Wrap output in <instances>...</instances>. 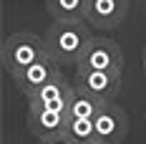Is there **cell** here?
Returning a JSON list of instances; mask_svg holds the SVG:
<instances>
[{"mask_svg": "<svg viewBox=\"0 0 146 144\" xmlns=\"http://www.w3.org/2000/svg\"><path fill=\"white\" fill-rule=\"evenodd\" d=\"M91 0H45V10L53 20H86Z\"/></svg>", "mask_w": 146, "mask_h": 144, "instance_id": "cell-10", "label": "cell"}, {"mask_svg": "<svg viewBox=\"0 0 146 144\" xmlns=\"http://www.w3.org/2000/svg\"><path fill=\"white\" fill-rule=\"evenodd\" d=\"M93 124H96V139L103 144H121L126 142V134H129V116L126 111L113 104V101H103L98 114L93 116Z\"/></svg>", "mask_w": 146, "mask_h": 144, "instance_id": "cell-5", "label": "cell"}, {"mask_svg": "<svg viewBox=\"0 0 146 144\" xmlns=\"http://www.w3.org/2000/svg\"><path fill=\"white\" fill-rule=\"evenodd\" d=\"M144 71H146V63H144Z\"/></svg>", "mask_w": 146, "mask_h": 144, "instance_id": "cell-16", "label": "cell"}, {"mask_svg": "<svg viewBox=\"0 0 146 144\" xmlns=\"http://www.w3.org/2000/svg\"><path fill=\"white\" fill-rule=\"evenodd\" d=\"M101 104L103 101L93 99V96H88V94L76 91L73 99H71V104H68V116H71V119H93V116L98 114Z\"/></svg>", "mask_w": 146, "mask_h": 144, "instance_id": "cell-11", "label": "cell"}, {"mask_svg": "<svg viewBox=\"0 0 146 144\" xmlns=\"http://www.w3.org/2000/svg\"><path fill=\"white\" fill-rule=\"evenodd\" d=\"M71 116L63 109H43V106H28V129L38 142L56 139L68 131Z\"/></svg>", "mask_w": 146, "mask_h": 144, "instance_id": "cell-6", "label": "cell"}, {"mask_svg": "<svg viewBox=\"0 0 146 144\" xmlns=\"http://www.w3.org/2000/svg\"><path fill=\"white\" fill-rule=\"evenodd\" d=\"M45 53H48L45 38L35 33H10L3 41V68L13 76L35 63L38 58H43Z\"/></svg>", "mask_w": 146, "mask_h": 144, "instance_id": "cell-2", "label": "cell"}, {"mask_svg": "<svg viewBox=\"0 0 146 144\" xmlns=\"http://www.w3.org/2000/svg\"><path fill=\"white\" fill-rule=\"evenodd\" d=\"M43 38L48 53L63 68H68V66H78L88 43L93 41V28L88 25V20H53Z\"/></svg>", "mask_w": 146, "mask_h": 144, "instance_id": "cell-1", "label": "cell"}, {"mask_svg": "<svg viewBox=\"0 0 146 144\" xmlns=\"http://www.w3.org/2000/svg\"><path fill=\"white\" fill-rule=\"evenodd\" d=\"M76 86H73V78H66V73L60 71L58 76H53L48 84L33 91L28 99V106H43V109H63L68 111V104H71Z\"/></svg>", "mask_w": 146, "mask_h": 144, "instance_id": "cell-8", "label": "cell"}, {"mask_svg": "<svg viewBox=\"0 0 146 144\" xmlns=\"http://www.w3.org/2000/svg\"><path fill=\"white\" fill-rule=\"evenodd\" d=\"M60 71H66L63 66H60L56 58L50 56V53H45L43 58H38L35 63H30L28 68H23V71H18V73H13L10 78H13V84H15V88L28 99L33 91H38V88L43 86V84H48L53 76H58Z\"/></svg>", "mask_w": 146, "mask_h": 144, "instance_id": "cell-7", "label": "cell"}, {"mask_svg": "<svg viewBox=\"0 0 146 144\" xmlns=\"http://www.w3.org/2000/svg\"><path fill=\"white\" fill-rule=\"evenodd\" d=\"M123 71H96V68H76L73 86L81 94H88L98 101H113L121 91Z\"/></svg>", "mask_w": 146, "mask_h": 144, "instance_id": "cell-3", "label": "cell"}, {"mask_svg": "<svg viewBox=\"0 0 146 144\" xmlns=\"http://www.w3.org/2000/svg\"><path fill=\"white\" fill-rule=\"evenodd\" d=\"M76 68H96V71H123V51L116 41L106 35H93L86 53Z\"/></svg>", "mask_w": 146, "mask_h": 144, "instance_id": "cell-4", "label": "cell"}, {"mask_svg": "<svg viewBox=\"0 0 146 144\" xmlns=\"http://www.w3.org/2000/svg\"><path fill=\"white\" fill-rule=\"evenodd\" d=\"M93 144H103V142H93Z\"/></svg>", "mask_w": 146, "mask_h": 144, "instance_id": "cell-15", "label": "cell"}, {"mask_svg": "<svg viewBox=\"0 0 146 144\" xmlns=\"http://www.w3.org/2000/svg\"><path fill=\"white\" fill-rule=\"evenodd\" d=\"M38 144H78V142H73L68 134H60L56 139H45V142H38Z\"/></svg>", "mask_w": 146, "mask_h": 144, "instance_id": "cell-13", "label": "cell"}, {"mask_svg": "<svg viewBox=\"0 0 146 144\" xmlns=\"http://www.w3.org/2000/svg\"><path fill=\"white\" fill-rule=\"evenodd\" d=\"M66 134L71 137L73 142H78V144L98 142V139H96V124H93V119H71Z\"/></svg>", "mask_w": 146, "mask_h": 144, "instance_id": "cell-12", "label": "cell"}, {"mask_svg": "<svg viewBox=\"0 0 146 144\" xmlns=\"http://www.w3.org/2000/svg\"><path fill=\"white\" fill-rule=\"evenodd\" d=\"M144 63H146V48H144Z\"/></svg>", "mask_w": 146, "mask_h": 144, "instance_id": "cell-14", "label": "cell"}, {"mask_svg": "<svg viewBox=\"0 0 146 144\" xmlns=\"http://www.w3.org/2000/svg\"><path fill=\"white\" fill-rule=\"evenodd\" d=\"M129 15V0H91L86 20L93 30H113Z\"/></svg>", "mask_w": 146, "mask_h": 144, "instance_id": "cell-9", "label": "cell"}]
</instances>
